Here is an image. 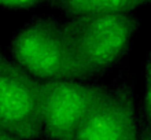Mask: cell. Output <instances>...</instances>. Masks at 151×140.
I'll return each instance as SVG.
<instances>
[{"label": "cell", "mask_w": 151, "mask_h": 140, "mask_svg": "<svg viewBox=\"0 0 151 140\" xmlns=\"http://www.w3.org/2000/svg\"><path fill=\"white\" fill-rule=\"evenodd\" d=\"M60 19L80 67L96 81L127 59L142 25L135 12L62 15Z\"/></svg>", "instance_id": "obj_1"}, {"label": "cell", "mask_w": 151, "mask_h": 140, "mask_svg": "<svg viewBox=\"0 0 151 140\" xmlns=\"http://www.w3.org/2000/svg\"><path fill=\"white\" fill-rule=\"evenodd\" d=\"M8 56L40 83L91 80L76 59L60 17H32L12 34Z\"/></svg>", "instance_id": "obj_2"}, {"label": "cell", "mask_w": 151, "mask_h": 140, "mask_svg": "<svg viewBox=\"0 0 151 140\" xmlns=\"http://www.w3.org/2000/svg\"><path fill=\"white\" fill-rule=\"evenodd\" d=\"M107 84L96 80H54L40 87L41 140H73Z\"/></svg>", "instance_id": "obj_3"}, {"label": "cell", "mask_w": 151, "mask_h": 140, "mask_svg": "<svg viewBox=\"0 0 151 140\" xmlns=\"http://www.w3.org/2000/svg\"><path fill=\"white\" fill-rule=\"evenodd\" d=\"M137 131L135 77L122 73L107 84L73 140H137Z\"/></svg>", "instance_id": "obj_4"}, {"label": "cell", "mask_w": 151, "mask_h": 140, "mask_svg": "<svg viewBox=\"0 0 151 140\" xmlns=\"http://www.w3.org/2000/svg\"><path fill=\"white\" fill-rule=\"evenodd\" d=\"M40 87L0 50V129L22 140H41Z\"/></svg>", "instance_id": "obj_5"}, {"label": "cell", "mask_w": 151, "mask_h": 140, "mask_svg": "<svg viewBox=\"0 0 151 140\" xmlns=\"http://www.w3.org/2000/svg\"><path fill=\"white\" fill-rule=\"evenodd\" d=\"M151 0H52L51 7L63 17H80L110 12H135L146 7Z\"/></svg>", "instance_id": "obj_6"}, {"label": "cell", "mask_w": 151, "mask_h": 140, "mask_svg": "<svg viewBox=\"0 0 151 140\" xmlns=\"http://www.w3.org/2000/svg\"><path fill=\"white\" fill-rule=\"evenodd\" d=\"M52 0H0V8L6 11H30L50 6Z\"/></svg>", "instance_id": "obj_7"}, {"label": "cell", "mask_w": 151, "mask_h": 140, "mask_svg": "<svg viewBox=\"0 0 151 140\" xmlns=\"http://www.w3.org/2000/svg\"><path fill=\"white\" fill-rule=\"evenodd\" d=\"M0 140H22V139L14 136V135H11V133L6 132V131H3V129H0Z\"/></svg>", "instance_id": "obj_8"}]
</instances>
